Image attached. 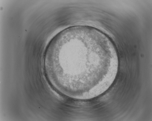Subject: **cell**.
Segmentation results:
<instances>
[{
  "instance_id": "1",
  "label": "cell",
  "mask_w": 152,
  "mask_h": 121,
  "mask_svg": "<svg viewBox=\"0 0 152 121\" xmlns=\"http://www.w3.org/2000/svg\"><path fill=\"white\" fill-rule=\"evenodd\" d=\"M94 52L91 42L84 36L70 34L57 36L51 42L45 54L44 62L47 74L60 84L75 85L84 83L91 78L85 59Z\"/></svg>"
}]
</instances>
